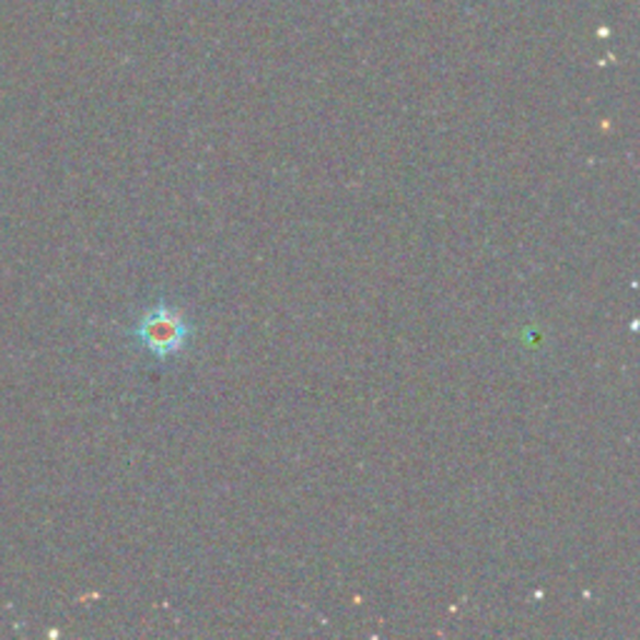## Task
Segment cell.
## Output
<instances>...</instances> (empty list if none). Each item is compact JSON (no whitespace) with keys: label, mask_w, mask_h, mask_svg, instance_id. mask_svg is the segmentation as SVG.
Segmentation results:
<instances>
[{"label":"cell","mask_w":640,"mask_h":640,"mask_svg":"<svg viewBox=\"0 0 640 640\" xmlns=\"http://www.w3.org/2000/svg\"><path fill=\"white\" fill-rule=\"evenodd\" d=\"M133 336L148 353L158 358V361H168V358L178 356L181 350L188 346L193 326L178 311H173L171 305L155 303L153 309L146 311L143 318L138 321Z\"/></svg>","instance_id":"1"}]
</instances>
